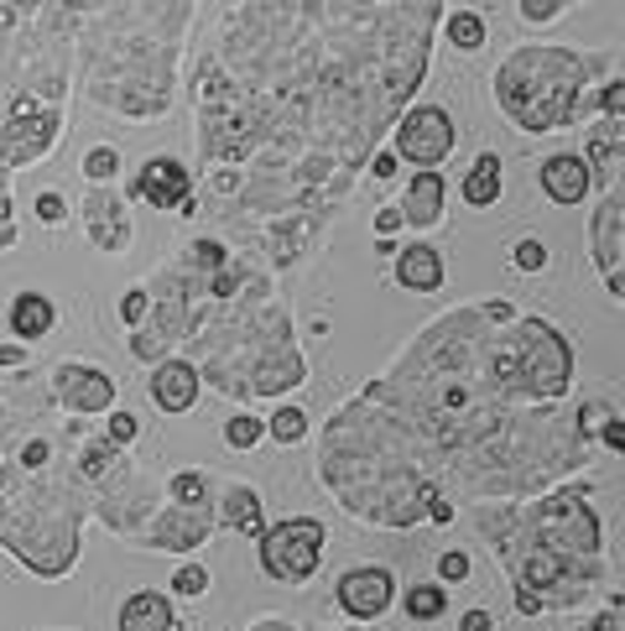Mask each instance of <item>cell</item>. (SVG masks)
<instances>
[{"mask_svg": "<svg viewBox=\"0 0 625 631\" xmlns=\"http://www.w3.org/2000/svg\"><path fill=\"white\" fill-rule=\"evenodd\" d=\"M501 79H511V84H532L526 94H506V100H501V110H506V116L516 120L522 131L542 137V131H558L563 120L574 116L584 63H578L574 52L553 48V58H547V79H537V48H532V52H516L506 69H501Z\"/></svg>", "mask_w": 625, "mask_h": 631, "instance_id": "cell-1", "label": "cell"}, {"mask_svg": "<svg viewBox=\"0 0 625 631\" xmlns=\"http://www.w3.org/2000/svg\"><path fill=\"white\" fill-rule=\"evenodd\" d=\"M323 563V522L319 517H288L261 532V569L276 584H308Z\"/></svg>", "mask_w": 625, "mask_h": 631, "instance_id": "cell-2", "label": "cell"}, {"mask_svg": "<svg viewBox=\"0 0 625 631\" xmlns=\"http://www.w3.org/2000/svg\"><path fill=\"white\" fill-rule=\"evenodd\" d=\"M454 141H458L454 116L438 110V104H417V110L396 126V152H402L406 162H417V168H443L448 152H454Z\"/></svg>", "mask_w": 625, "mask_h": 631, "instance_id": "cell-3", "label": "cell"}, {"mask_svg": "<svg viewBox=\"0 0 625 631\" xmlns=\"http://www.w3.org/2000/svg\"><path fill=\"white\" fill-rule=\"evenodd\" d=\"M334 600L350 621H381L396 605V574H391L386 563H360L350 574H339Z\"/></svg>", "mask_w": 625, "mask_h": 631, "instance_id": "cell-4", "label": "cell"}, {"mask_svg": "<svg viewBox=\"0 0 625 631\" xmlns=\"http://www.w3.org/2000/svg\"><path fill=\"white\" fill-rule=\"evenodd\" d=\"M131 199H147L152 209H183L193 199V188H188V168L178 157H152L141 178L131 183Z\"/></svg>", "mask_w": 625, "mask_h": 631, "instance_id": "cell-5", "label": "cell"}, {"mask_svg": "<svg viewBox=\"0 0 625 631\" xmlns=\"http://www.w3.org/2000/svg\"><path fill=\"white\" fill-rule=\"evenodd\" d=\"M52 381H58V397H63L73 412L115 408V381H110L104 371H94V365H58Z\"/></svg>", "mask_w": 625, "mask_h": 631, "instance_id": "cell-6", "label": "cell"}, {"mask_svg": "<svg viewBox=\"0 0 625 631\" xmlns=\"http://www.w3.org/2000/svg\"><path fill=\"white\" fill-rule=\"evenodd\" d=\"M589 188H594V172H589V162L584 157H568V152H558V157H547L542 162V193L553 199V204H584L589 199Z\"/></svg>", "mask_w": 625, "mask_h": 631, "instance_id": "cell-7", "label": "cell"}, {"mask_svg": "<svg viewBox=\"0 0 625 631\" xmlns=\"http://www.w3.org/2000/svg\"><path fill=\"white\" fill-rule=\"evenodd\" d=\"M152 397L162 412H188L199 402V365H188V360H162L152 375Z\"/></svg>", "mask_w": 625, "mask_h": 631, "instance_id": "cell-8", "label": "cell"}, {"mask_svg": "<svg viewBox=\"0 0 625 631\" xmlns=\"http://www.w3.org/2000/svg\"><path fill=\"white\" fill-rule=\"evenodd\" d=\"M443 199H448V183H443L438 168H423L412 183H406V199H402V214L406 224H423V230H433V224L443 220Z\"/></svg>", "mask_w": 625, "mask_h": 631, "instance_id": "cell-9", "label": "cell"}, {"mask_svg": "<svg viewBox=\"0 0 625 631\" xmlns=\"http://www.w3.org/2000/svg\"><path fill=\"white\" fill-rule=\"evenodd\" d=\"M178 615H172V600L162 595V590H135V595H125V605H120V621L115 631H168Z\"/></svg>", "mask_w": 625, "mask_h": 631, "instance_id": "cell-10", "label": "cell"}, {"mask_svg": "<svg viewBox=\"0 0 625 631\" xmlns=\"http://www.w3.org/2000/svg\"><path fill=\"white\" fill-rule=\"evenodd\" d=\"M443 257L433 251V246H406V251H396V282H402L406 292H438L443 288Z\"/></svg>", "mask_w": 625, "mask_h": 631, "instance_id": "cell-11", "label": "cell"}, {"mask_svg": "<svg viewBox=\"0 0 625 631\" xmlns=\"http://www.w3.org/2000/svg\"><path fill=\"white\" fill-rule=\"evenodd\" d=\"M52 324H58V308H52L48 292H17V303H11V334L17 340H42Z\"/></svg>", "mask_w": 625, "mask_h": 631, "instance_id": "cell-12", "label": "cell"}, {"mask_svg": "<svg viewBox=\"0 0 625 631\" xmlns=\"http://www.w3.org/2000/svg\"><path fill=\"white\" fill-rule=\"evenodd\" d=\"M203 538H209V517L183 507V512H172L168 522L152 532V548H162V553H183V548H199Z\"/></svg>", "mask_w": 625, "mask_h": 631, "instance_id": "cell-13", "label": "cell"}, {"mask_svg": "<svg viewBox=\"0 0 625 631\" xmlns=\"http://www.w3.org/2000/svg\"><path fill=\"white\" fill-rule=\"evenodd\" d=\"M220 522L230 532H245V538H261L266 532V517H261V495L251 485H230L224 491V507H220Z\"/></svg>", "mask_w": 625, "mask_h": 631, "instance_id": "cell-14", "label": "cell"}, {"mask_svg": "<svg viewBox=\"0 0 625 631\" xmlns=\"http://www.w3.org/2000/svg\"><path fill=\"white\" fill-rule=\"evenodd\" d=\"M464 199H470L474 209H491L495 199H501V157L495 152H480L470 162V172H464Z\"/></svg>", "mask_w": 625, "mask_h": 631, "instance_id": "cell-15", "label": "cell"}, {"mask_svg": "<svg viewBox=\"0 0 625 631\" xmlns=\"http://www.w3.org/2000/svg\"><path fill=\"white\" fill-rule=\"evenodd\" d=\"M402 611L412 615V621H438L443 611H448V590H443V580L438 584H412L402 595Z\"/></svg>", "mask_w": 625, "mask_h": 631, "instance_id": "cell-16", "label": "cell"}, {"mask_svg": "<svg viewBox=\"0 0 625 631\" xmlns=\"http://www.w3.org/2000/svg\"><path fill=\"white\" fill-rule=\"evenodd\" d=\"M443 37H448V48H458V52L485 48V17H480V11H454L448 27H443Z\"/></svg>", "mask_w": 625, "mask_h": 631, "instance_id": "cell-17", "label": "cell"}, {"mask_svg": "<svg viewBox=\"0 0 625 631\" xmlns=\"http://www.w3.org/2000/svg\"><path fill=\"white\" fill-rule=\"evenodd\" d=\"M266 433L276 439V444H303L308 439V412L303 408H276L271 412V423H266Z\"/></svg>", "mask_w": 625, "mask_h": 631, "instance_id": "cell-18", "label": "cell"}, {"mask_svg": "<svg viewBox=\"0 0 625 631\" xmlns=\"http://www.w3.org/2000/svg\"><path fill=\"white\" fill-rule=\"evenodd\" d=\"M168 491L178 507H193V512H203V501H209V480L199 475V470H178V475L168 480Z\"/></svg>", "mask_w": 625, "mask_h": 631, "instance_id": "cell-19", "label": "cell"}, {"mask_svg": "<svg viewBox=\"0 0 625 631\" xmlns=\"http://www.w3.org/2000/svg\"><path fill=\"white\" fill-rule=\"evenodd\" d=\"M261 439H266V423L251 418V412H235V418L224 423V444H230V449H255Z\"/></svg>", "mask_w": 625, "mask_h": 631, "instance_id": "cell-20", "label": "cell"}, {"mask_svg": "<svg viewBox=\"0 0 625 631\" xmlns=\"http://www.w3.org/2000/svg\"><path fill=\"white\" fill-rule=\"evenodd\" d=\"M172 595H183V600L209 595V569H203V563H183V569L172 574Z\"/></svg>", "mask_w": 625, "mask_h": 631, "instance_id": "cell-21", "label": "cell"}, {"mask_svg": "<svg viewBox=\"0 0 625 631\" xmlns=\"http://www.w3.org/2000/svg\"><path fill=\"white\" fill-rule=\"evenodd\" d=\"M115 172H120V152H115V147H94V152L84 157V178H89V183H110Z\"/></svg>", "mask_w": 625, "mask_h": 631, "instance_id": "cell-22", "label": "cell"}, {"mask_svg": "<svg viewBox=\"0 0 625 631\" xmlns=\"http://www.w3.org/2000/svg\"><path fill=\"white\" fill-rule=\"evenodd\" d=\"M511 267H516V272H542V267H547V246H542V240H516V246H511Z\"/></svg>", "mask_w": 625, "mask_h": 631, "instance_id": "cell-23", "label": "cell"}, {"mask_svg": "<svg viewBox=\"0 0 625 631\" xmlns=\"http://www.w3.org/2000/svg\"><path fill=\"white\" fill-rule=\"evenodd\" d=\"M135 433H141V423H135V412L115 408L110 418H104V439H110V444H131Z\"/></svg>", "mask_w": 625, "mask_h": 631, "instance_id": "cell-24", "label": "cell"}, {"mask_svg": "<svg viewBox=\"0 0 625 631\" xmlns=\"http://www.w3.org/2000/svg\"><path fill=\"white\" fill-rule=\"evenodd\" d=\"M470 569H474L470 553H458V548H448V553L438 559V580H443V584H464V580H470Z\"/></svg>", "mask_w": 625, "mask_h": 631, "instance_id": "cell-25", "label": "cell"}, {"mask_svg": "<svg viewBox=\"0 0 625 631\" xmlns=\"http://www.w3.org/2000/svg\"><path fill=\"white\" fill-rule=\"evenodd\" d=\"M147 308H152L147 288H131V292H125V303H120V319H125V324H141V319H147Z\"/></svg>", "mask_w": 625, "mask_h": 631, "instance_id": "cell-26", "label": "cell"}, {"mask_svg": "<svg viewBox=\"0 0 625 631\" xmlns=\"http://www.w3.org/2000/svg\"><path fill=\"white\" fill-rule=\"evenodd\" d=\"M63 214H68L63 193H42V199H37V220L42 224H63Z\"/></svg>", "mask_w": 625, "mask_h": 631, "instance_id": "cell-27", "label": "cell"}, {"mask_svg": "<svg viewBox=\"0 0 625 631\" xmlns=\"http://www.w3.org/2000/svg\"><path fill=\"white\" fill-rule=\"evenodd\" d=\"M193 261H199V267H224V261H230V251H224V246H214V240H199V246H193Z\"/></svg>", "mask_w": 625, "mask_h": 631, "instance_id": "cell-28", "label": "cell"}, {"mask_svg": "<svg viewBox=\"0 0 625 631\" xmlns=\"http://www.w3.org/2000/svg\"><path fill=\"white\" fill-rule=\"evenodd\" d=\"M558 6L563 0H522V17L526 21H547V17H558Z\"/></svg>", "mask_w": 625, "mask_h": 631, "instance_id": "cell-29", "label": "cell"}, {"mask_svg": "<svg viewBox=\"0 0 625 631\" xmlns=\"http://www.w3.org/2000/svg\"><path fill=\"white\" fill-rule=\"evenodd\" d=\"M110 464H115V449H110V444H100V449H89V454H84L89 475H100V470H110Z\"/></svg>", "mask_w": 625, "mask_h": 631, "instance_id": "cell-30", "label": "cell"}, {"mask_svg": "<svg viewBox=\"0 0 625 631\" xmlns=\"http://www.w3.org/2000/svg\"><path fill=\"white\" fill-rule=\"evenodd\" d=\"M599 439H605V449H615V454H625V418H609V423H605V433H599Z\"/></svg>", "mask_w": 625, "mask_h": 631, "instance_id": "cell-31", "label": "cell"}, {"mask_svg": "<svg viewBox=\"0 0 625 631\" xmlns=\"http://www.w3.org/2000/svg\"><path fill=\"white\" fill-rule=\"evenodd\" d=\"M402 224H406L402 209H381V214H375V236H391V230H402Z\"/></svg>", "mask_w": 625, "mask_h": 631, "instance_id": "cell-32", "label": "cell"}, {"mask_svg": "<svg viewBox=\"0 0 625 631\" xmlns=\"http://www.w3.org/2000/svg\"><path fill=\"white\" fill-rule=\"evenodd\" d=\"M578 423H584V433H605L609 412L605 408H584V412H578Z\"/></svg>", "mask_w": 625, "mask_h": 631, "instance_id": "cell-33", "label": "cell"}, {"mask_svg": "<svg viewBox=\"0 0 625 631\" xmlns=\"http://www.w3.org/2000/svg\"><path fill=\"white\" fill-rule=\"evenodd\" d=\"M458 631H495V615L491 611H470L458 621Z\"/></svg>", "mask_w": 625, "mask_h": 631, "instance_id": "cell-34", "label": "cell"}, {"mask_svg": "<svg viewBox=\"0 0 625 631\" xmlns=\"http://www.w3.org/2000/svg\"><path fill=\"white\" fill-rule=\"evenodd\" d=\"M516 611H522V615H537V611H542V595H532V590H516Z\"/></svg>", "mask_w": 625, "mask_h": 631, "instance_id": "cell-35", "label": "cell"}, {"mask_svg": "<svg viewBox=\"0 0 625 631\" xmlns=\"http://www.w3.org/2000/svg\"><path fill=\"white\" fill-rule=\"evenodd\" d=\"M375 178H396V157H391V152L375 157Z\"/></svg>", "mask_w": 625, "mask_h": 631, "instance_id": "cell-36", "label": "cell"}, {"mask_svg": "<svg viewBox=\"0 0 625 631\" xmlns=\"http://www.w3.org/2000/svg\"><path fill=\"white\" fill-rule=\"evenodd\" d=\"M427 517H433V522H448V517H454V507H448V501H427Z\"/></svg>", "mask_w": 625, "mask_h": 631, "instance_id": "cell-37", "label": "cell"}, {"mask_svg": "<svg viewBox=\"0 0 625 631\" xmlns=\"http://www.w3.org/2000/svg\"><path fill=\"white\" fill-rule=\"evenodd\" d=\"M605 104H609V110H625V84H609Z\"/></svg>", "mask_w": 625, "mask_h": 631, "instance_id": "cell-38", "label": "cell"}, {"mask_svg": "<svg viewBox=\"0 0 625 631\" xmlns=\"http://www.w3.org/2000/svg\"><path fill=\"white\" fill-rule=\"evenodd\" d=\"M251 631H298V627H292V621H255Z\"/></svg>", "mask_w": 625, "mask_h": 631, "instance_id": "cell-39", "label": "cell"}, {"mask_svg": "<svg viewBox=\"0 0 625 631\" xmlns=\"http://www.w3.org/2000/svg\"><path fill=\"white\" fill-rule=\"evenodd\" d=\"M17 360H21L17 344H6V350H0V365H17Z\"/></svg>", "mask_w": 625, "mask_h": 631, "instance_id": "cell-40", "label": "cell"}, {"mask_svg": "<svg viewBox=\"0 0 625 631\" xmlns=\"http://www.w3.org/2000/svg\"><path fill=\"white\" fill-rule=\"evenodd\" d=\"M6 214H11V204H6V193H0V230H6V224H11V220H6Z\"/></svg>", "mask_w": 625, "mask_h": 631, "instance_id": "cell-41", "label": "cell"}, {"mask_svg": "<svg viewBox=\"0 0 625 631\" xmlns=\"http://www.w3.org/2000/svg\"><path fill=\"white\" fill-rule=\"evenodd\" d=\"M344 631H375V627H371V621H355V627H344Z\"/></svg>", "mask_w": 625, "mask_h": 631, "instance_id": "cell-42", "label": "cell"}, {"mask_svg": "<svg viewBox=\"0 0 625 631\" xmlns=\"http://www.w3.org/2000/svg\"><path fill=\"white\" fill-rule=\"evenodd\" d=\"M168 631H193V627H188V621H172V627Z\"/></svg>", "mask_w": 625, "mask_h": 631, "instance_id": "cell-43", "label": "cell"}]
</instances>
